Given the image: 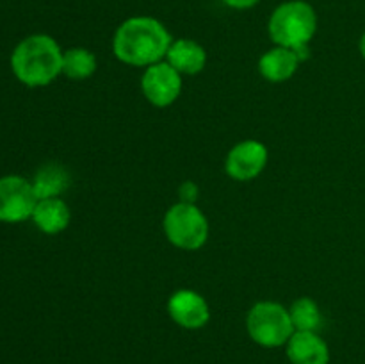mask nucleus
Listing matches in <instances>:
<instances>
[{
	"label": "nucleus",
	"instance_id": "1",
	"mask_svg": "<svg viewBox=\"0 0 365 364\" xmlns=\"http://www.w3.org/2000/svg\"><path fill=\"white\" fill-rule=\"evenodd\" d=\"M173 38L166 25L153 16H130L118 25L113 52L120 63L148 68L166 59Z\"/></svg>",
	"mask_w": 365,
	"mask_h": 364
},
{
	"label": "nucleus",
	"instance_id": "2",
	"mask_svg": "<svg viewBox=\"0 0 365 364\" xmlns=\"http://www.w3.org/2000/svg\"><path fill=\"white\" fill-rule=\"evenodd\" d=\"M63 54L52 36H27L11 54V70L27 88H45L63 75Z\"/></svg>",
	"mask_w": 365,
	"mask_h": 364
},
{
	"label": "nucleus",
	"instance_id": "3",
	"mask_svg": "<svg viewBox=\"0 0 365 364\" xmlns=\"http://www.w3.org/2000/svg\"><path fill=\"white\" fill-rule=\"evenodd\" d=\"M317 32V13L307 0H285L278 4L267 21V34L278 46L294 50L299 61L310 56V41Z\"/></svg>",
	"mask_w": 365,
	"mask_h": 364
},
{
	"label": "nucleus",
	"instance_id": "4",
	"mask_svg": "<svg viewBox=\"0 0 365 364\" xmlns=\"http://www.w3.org/2000/svg\"><path fill=\"white\" fill-rule=\"evenodd\" d=\"M163 231L175 248L195 252L205 246L210 234V225L196 203L178 202L164 214Z\"/></svg>",
	"mask_w": 365,
	"mask_h": 364
},
{
	"label": "nucleus",
	"instance_id": "5",
	"mask_svg": "<svg viewBox=\"0 0 365 364\" xmlns=\"http://www.w3.org/2000/svg\"><path fill=\"white\" fill-rule=\"evenodd\" d=\"M246 330L253 343L264 348H280L294 334L289 309L273 300H260L246 316Z\"/></svg>",
	"mask_w": 365,
	"mask_h": 364
},
{
	"label": "nucleus",
	"instance_id": "6",
	"mask_svg": "<svg viewBox=\"0 0 365 364\" xmlns=\"http://www.w3.org/2000/svg\"><path fill=\"white\" fill-rule=\"evenodd\" d=\"M38 203L32 181L20 175L0 177V221L21 223L32 218Z\"/></svg>",
	"mask_w": 365,
	"mask_h": 364
},
{
	"label": "nucleus",
	"instance_id": "7",
	"mask_svg": "<svg viewBox=\"0 0 365 364\" xmlns=\"http://www.w3.org/2000/svg\"><path fill=\"white\" fill-rule=\"evenodd\" d=\"M184 75L178 74L166 59L145 68L141 77V91L153 107L173 106L184 89Z\"/></svg>",
	"mask_w": 365,
	"mask_h": 364
},
{
	"label": "nucleus",
	"instance_id": "8",
	"mask_svg": "<svg viewBox=\"0 0 365 364\" xmlns=\"http://www.w3.org/2000/svg\"><path fill=\"white\" fill-rule=\"evenodd\" d=\"M269 163V150L259 139H245L230 148L225 159V171L237 182L259 177Z\"/></svg>",
	"mask_w": 365,
	"mask_h": 364
},
{
	"label": "nucleus",
	"instance_id": "9",
	"mask_svg": "<svg viewBox=\"0 0 365 364\" xmlns=\"http://www.w3.org/2000/svg\"><path fill=\"white\" fill-rule=\"evenodd\" d=\"M168 314L185 330L203 328L210 320V307L205 296L195 289H178L168 300Z\"/></svg>",
	"mask_w": 365,
	"mask_h": 364
},
{
	"label": "nucleus",
	"instance_id": "10",
	"mask_svg": "<svg viewBox=\"0 0 365 364\" xmlns=\"http://www.w3.org/2000/svg\"><path fill=\"white\" fill-rule=\"evenodd\" d=\"M291 364H328L330 348L317 332H294L285 345Z\"/></svg>",
	"mask_w": 365,
	"mask_h": 364
},
{
	"label": "nucleus",
	"instance_id": "11",
	"mask_svg": "<svg viewBox=\"0 0 365 364\" xmlns=\"http://www.w3.org/2000/svg\"><path fill=\"white\" fill-rule=\"evenodd\" d=\"M299 57L296 56L294 50L285 49V46L274 45L267 52H264L259 59V74L262 79L273 84H282L292 79L298 71Z\"/></svg>",
	"mask_w": 365,
	"mask_h": 364
},
{
	"label": "nucleus",
	"instance_id": "12",
	"mask_svg": "<svg viewBox=\"0 0 365 364\" xmlns=\"http://www.w3.org/2000/svg\"><path fill=\"white\" fill-rule=\"evenodd\" d=\"M31 220L34 221L38 231H41L43 234H61L63 231H66L71 221L70 206L61 196L41 198L36 203Z\"/></svg>",
	"mask_w": 365,
	"mask_h": 364
},
{
	"label": "nucleus",
	"instance_id": "13",
	"mask_svg": "<svg viewBox=\"0 0 365 364\" xmlns=\"http://www.w3.org/2000/svg\"><path fill=\"white\" fill-rule=\"evenodd\" d=\"M166 61L180 75H196L207 66V50L195 39H173Z\"/></svg>",
	"mask_w": 365,
	"mask_h": 364
},
{
	"label": "nucleus",
	"instance_id": "14",
	"mask_svg": "<svg viewBox=\"0 0 365 364\" xmlns=\"http://www.w3.org/2000/svg\"><path fill=\"white\" fill-rule=\"evenodd\" d=\"M71 184V177L64 166L57 163H48L36 171L32 178V186L38 200L41 198H53L61 196Z\"/></svg>",
	"mask_w": 365,
	"mask_h": 364
},
{
	"label": "nucleus",
	"instance_id": "15",
	"mask_svg": "<svg viewBox=\"0 0 365 364\" xmlns=\"http://www.w3.org/2000/svg\"><path fill=\"white\" fill-rule=\"evenodd\" d=\"M98 68V61L91 50L84 46L64 50L63 54V75L71 81H86L93 77Z\"/></svg>",
	"mask_w": 365,
	"mask_h": 364
},
{
	"label": "nucleus",
	"instance_id": "16",
	"mask_svg": "<svg viewBox=\"0 0 365 364\" xmlns=\"http://www.w3.org/2000/svg\"><path fill=\"white\" fill-rule=\"evenodd\" d=\"M289 314H291L296 332H317L323 323L319 305L310 296H302V298L294 300L292 305L289 307Z\"/></svg>",
	"mask_w": 365,
	"mask_h": 364
},
{
	"label": "nucleus",
	"instance_id": "17",
	"mask_svg": "<svg viewBox=\"0 0 365 364\" xmlns=\"http://www.w3.org/2000/svg\"><path fill=\"white\" fill-rule=\"evenodd\" d=\"M178 193H180V202H189V203H195L196 196H198V188H196L195 182L187 181L184 182V184L180 186V189H178Z\"/></svg>",
	"mask_w": 365,
	"mask_h": 364
},
{
	"label": "nucleus",
	"instance_id": "18",
	"mask_svg": "<svg viewBox=\"0 0 365 364\" xmlns=\"http://www.w3.org/2000/svg\"><path fill=\"white\" fill-rule=\"evenodd\" d=\"M227 7L235 11H248L252 7H255L260 0H221Z\"/></svg>",
	"mask_w": 365,
	"mask_h": 364
},
{
	"label": "nucleus",
	"instance_id": "19",
	"mask_svg": "<svg viewBox=\"0 0 365 364\" xmlns=\"http://www.w3.org/2000/svg\"><path fill=\"white\" fill-rule=\"evenodd\" d=\"M359 49H360V54H362V57L365 59V32L362 34V38H360Z\"/></svg>",
	"mask_w": 365,
	"mask_h": 364
}]
</instances>
